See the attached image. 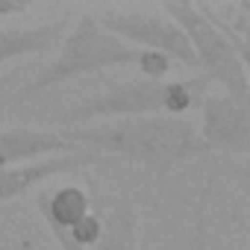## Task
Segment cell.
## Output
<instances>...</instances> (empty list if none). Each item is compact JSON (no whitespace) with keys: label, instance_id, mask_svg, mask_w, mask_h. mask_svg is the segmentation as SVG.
<instances>
[{"label":"cell","instance_id":"cell-14","mask_svg":"<svg viewBox=\"0 0 250 250\" xmlns=\"http://www.w3.org/2000/svg\"><path fill=\"white\" fill-rule=\"evenodd\" d=\"M30 9H33L30 0H0V18H18Z\"/></svg>","mask_w":250,"mask_h":250},{"label":"cell","instance_id":"cell-6","mask_svg":"<svg viewBox=\"0 0 250 250\" xmlns=\"http://www.w3.org/2000/svg\"><path fill=\"white\" fill-rule=\"evenodd\" d=\"M197 136L209 150H227L244 156L250 150V109L227 94H209L200 100Z\"/></svg>","mask_w":250,"mask_h":250},{"label":"cell","instance_id":"cell-13","mask_svg":"<svg viewBox=\"0 0 250 250\" xmlns=\"http://www.w3.org/2000/svg\"><path fill=\"white\" fill-rule=\"evenodd\" d=\"M212 177L197 188L194 209H191V238L188 250H209V206H212Z\"/></svg>","mask_w":250,"mask_h":250},{"label":"cell","instance_id":"cell-9","mask_svg":"<svg viewBox=\"0 0 250 250\" xmlns=\"http://www.w3.org/2000/svg\"><path fill=\"white\" fill-rule=\"evenodd\" d=\"M39 215L44 218L50 235L59 241L68 235L94 206V197L85 186L77 183H59V186H44L39 188Z\"/></svg>","mask_w":250,"mask_h":250},{"label":"cell","instance_id":"cell-12","mask_svg":"<svg viewBox=\"0 0 250 250\" xmlns=\"http://www.w3.org/2000/svg\"><path fill=\"white\" fill-rule=\"evenodd\" d=\"M197 6L235 44V50L247 56V44H250V3H247V0H229V3H197Z\"/></svg>","mask_w":250,"mask_h":250},{"label":"cell","instance_id":"cell-4","mask_svg":"<svg viewBox=\"0 0 250 250\" xmlns=\"http://www.w3.org/2000/svg\"><path fill=\"white\" fill-rule=\"evenodd\" d=\"M159 9L183 30L191 53H194V65L203 71L200 77L206 83H218L232 100L247 103L250 100V77H247V56L235 50V44L203 15V9L197 3L180 0V3H159Z\"/></svg>","mask_w":250,"mask_h":250},{"label":"cell","instance_id":"cell-11","mask_svg":"<svg viewBox=\"0 0 250 250\" xmlns=\"http://www.w3.org/2000/svg\"><path fill=\"white\" fill-rule=\"evenodd\" d=\"M62 36H65L62 21H47L39 27H0V65L59 47Z\"/></svg>","mask_w":250,"mask_h":250},{"label":"cell","instance_id":"cell-2","mask_svg":"<svg viewBox=\"0 0 250 250\" xmlns=\"http://www.w3.org/2000/svg\"><path fill=\"white\" fill-rule=\"evenodd\" d=\"M112 68H136L142 74V80H168V74L174 71V62L165 59L162 53H150V50L124 44L121 39H115L112 33H106L100 27L94 12H85L62 36L56 56L15 94L12 106H21V103L33 100L36 94H42L53 85H62L68 80L112 71Z\"/></svg>","mask_w":250,"mask_h":250},{"label":"cell","instance_id":"cell-7","mask_svg":"<svg viewBox=\"0 0 250 250\" xmlns=\"http://www.w3.org/2000/svg\"><path fill=\"white\" fill-rule=\"evenodd\" d=\"M109 159L80 150V153H62V156H47L39 162H27V165H12V168H0V203L24 197L33 188H42L44 183H50L53 177L71 174L77 168H91V165H103Z\"/></svg>","mask_w":250,"mask_h":250},{"label":"cell","instance_id":"cell-5","mask_svg":"<svg viewBox=\"0 0 250 250\" xmlns=\"http://www.w3.org/2000/svg\"><path fill=\"white\" fill-rule=\"evenodd\" d=\"M100 27L121 39L124 44L162 53L165 59L183 65V68H197L194 53L183 36V30L156 6V9H103L97 15Z\"/></svg>","mask_w":250,"mask_h":250},{"label":"cell","instance_id":"cell-10","mask_svg":"<svg viewBox=\"0 0 250 250\" xmlns=\"http://www.w3.org/2000/svg\"><path fill=\"white\" fill-rule=\"evenodd\" d=\"M62 153H80V147L56 130H0V168L27 165Z\"/></svg>","mask_w":250,"mask_h":250},{"label":"cell","instance_id":"cell-8","mask_svg":"<svg viewBox=\"0 0 250 250\" xmlns=\"http://www.w3.org/2000/svg\"><path fill=\"white\" fill-rule=\"evenodd\" d=\"M100 232L88 250H139V209L124 194H91Z\"/></svg>","mask_w":250,"mask_h":250},{"label":"cell","instance_id":"cell-3","mask_svg":"<svg viewBox=\"0 0 250 250\" xmlns=\"http://www.w3.org/2000/svg\"><path fill=\"white\" fill-rule=\"evenodd\" d=\"M206 97V80L203 77H186V80H127L115 83L100 94H91L88 100H80L77 106L56 112L50 124L56 130L85 127L100 121H121V118H186L191 109L200 106Z\"/></svg>","mask_w":250,"mask_h":250},{"label":"cell","instance_id":"cell-1","mask_svg":"<svg viewBox=\"0 0 250 250\" xmlns=\"http://www.w3.org/2000/svg\"><path fill=\"white\" fill-rule=\"evenodd\" d=\"M56 133H62L80 150L97 153L103 159H127L159 180H165L177 165L209 153V147L197 136V124H191L188 118H121Z\"/></svg>","mask_w":250,"mask_h":250}]
</instances>
